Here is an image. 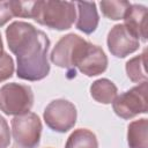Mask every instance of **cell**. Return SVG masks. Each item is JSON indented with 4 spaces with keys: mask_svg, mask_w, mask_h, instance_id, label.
<instances>
[{
    "mask_svg": "<svg viewBox=\"0 0 148 148\" xmlns=\"http://www.w3.org/2000/svg\"><path fill=\"white\" fill-rule=\"evenodd\" d=\"M6 38L10 52L16 56L17 77L39 81L49 75L50 39L44 31L28 22L15 21L6 28Z\"/></svg>",
    "mask_w": 148,
    "mask_h": 148,
    "instance_id": "obj_1",
    "label": "cell"
},
{
    "mask_svg": "<svg viewBox=\"0 0 148 148\" xmlns=\"http://www.w3.org/2000/svg\"><path fill=\"white\" fill-rule=\"evenodd\" d=\"M76 18L75 3L71 1H36L34 20L54 30L69 29Z\"/></svg>",
    "mask_w": 148,
    "mask_h": 148,
    "instance_id": "obj_2",
    "label": "cell"
},
{
    "mask_svg": "<svg viewBox=\"0 0 148 148\" xmlns=\"http://www.w3.org/2000/svg\"><path fill=\"white\" fill-rule=\"evenodd\" d=\"M34 105L31 87L22 83H6L0 89V111L7 116H20L30 112Z\"/></svg>",
    "mask_w": 148,
    "mask_h": 148,
    "instance_id": "obj_3",
    "label": "cell"
},
{
    "mask_svg": "<svg viewBox=\"0 0 148 148\" xmlns=\"http://www.w3.org/2000/svg\"><path fill=\"white\" fill-rule=\"evenodd\" d=\"M148 82H141L130 90L118 95L112 102L114 113L123 119H132L140 113H147Z\"/></svg>",
    "mask_w": 148,
    "mask_h": 148,
    "instance_id": "obj_4",
    "label": "cell"
},
{
    "mask_svg": "<svg viewBox=\"0 0 148 148\" xmlns=\"http://www.w3.org/2000/svg\"><path fill=\"white\" fill-rule=\"evenodd\" d=\"M10 133L20 148H36L40 142L42 121L34 112L15 116L12 119Z\"/></svg>",
    "mask_w": 148,
    "mask_h": 148,
    "instance_id": "obj_5",
    "label": "cell"
},
{
    "mask_svg": "<svg viewBox=\"0 0 148 148\" xmlns=\"http://www.w3.org/2000/svg\"><path fill=\"white\" fill-rule=\"evenodd\" d=\"M45 124L58 133H66L76 124L77 111L74 104L67 99H54L50 102L43 113Z\"/></svg>",
    "mask_w": 148,
    "mask_h": 148,
    "instance_id": "obj_6",
    "label": "cell"
},
{
    "mask_svg": "<svg viewBox=\"0 0 148 148\" xmlns=\"http://www.w3.org/2000/svg\"><path fill=\"white\" fill-rule=\"evenodd\" d=\"M87 44L88 42L79 35L67 34L57 42L56 46L51 51L50 59L60 68L73 69L75 68V64Z\"/></svg>",
    "mask_w": 148,
    "mask_h": 148,
    "instance_id": "obj_7",
    "label": "cell"
},
{
    "mask_svg": "<svg viewBox=\"0 0 148 148\" xmlns=\"http://www.w3.org/2000/svg\"><path fill=\"white\" fill-rule=\"evenodd\" d=\"M106 44L111 54L117 58H125L140 47L139 38L124 23L111 28L108 34Z\"/></svg>",
    "mask_w": 148,
    "mask_h": 148,
    "instance_id": "obj_8",
    "label": "cell"
},
{
    "mask_svg": "<svg viewBox=\"0 0 148 148\" xmlns=\"http://www.w3.org/2000/svg\"><path fill=\"white\" fill-rule=\"evenodd\" d=\"M75 67L87 76H96L104 73L108 68V57L98 45L88 42L87 46L79 57Z\"/></svg>",
    "mask_w": 148,
    "mask_h": 148,
    "instance_id": "obj_9",
    "label": "cell"
},
{
    "mask_svg": "<svg viewBox=\"0 0 148 148\" xmlns=\"http://www.w3.org/2000/svg\"><path fill=\"white\" fill-rule=\"evenodd\" d=\"M124 24L140 39L147 42V7L143 5L131 3L125 17Z\"/></svg>",
    "mask_w": 148,
    "mask_h": 148,
    "instance_id": "obj_10",
    "label": "cell"
},
{
    "mask_svg": "<svg viewBox=\"0 0 148 148\" xmlns=\"http://www.w3.org/2000/svg\"><path fill=\"white\" fill-rule=\"evenodd\" d=\"M75 6L77 7V12H79L75 23L76 29L86 35L92 34L97 29L99 22L96 3L89 1H77L75 2Z\"/></svg>",
    "mask_w": 148,
    "mask_h": 148,
    "instance_id": "obj_11",
    "label": "cell"
},
{
    "mask_svg": "<svg viewBox=\"0 0 148 148\" xmlns=\"http://www.w3.org/2000/svg\"><path fill=\"white\" fill-rule=\"evenodd\" d=\"M127 143L130 148H148V119L141 118L127 126Z\"/></svg>",
    "mask_w": 148,
    "mask_h": 148,
    "instance_id": "obj_12",
    "label": "cell"
},
{
    "mask_svg": "<svg viewBox=\"0 0 148 148\" xmlns=\"http://www.w3.org/2000/svg\"><path fill=\"white\" fill-rule=\"evenodd\" d=\"M91 97L102 104H110L118 96V89L116 84L109 79H98L90 86Z\"/></svg>",
    "mask_w": 148,
    "mask_h": 148,
    "instance_id": "obj_13",
    "label": "cell"
},
{
    "mask_svg": "<svg viewBox=\"0 0 148 148\" xmlns=\"http://www.w3.org/2000/svg\"><path fill=\"white\" fill-rule=\"evenodd\" d=\"M146 62H147V50L146 49L140 56H136L126 62V67H125L126 74L132 82L141 83V82L147 81L148 74L146 69Z\"/></svg>",
    "mask_w": 148,
    "mask_h": 148,
    "instance_id": "obj_14",
    "label": "cell"
},
{
    "mask_svg": "<svg viewBox=\"0 0 148 148\" xmlns=\"http://www.w3.org/2000/svg\"><path fill=\"white\" fill-rule=\"evenodd\" d=\"M65 148H98L97 136L87 128H77L68 136Z\"/></svg>",
    "mask_w": 148,
    "mask_h": 148,
    "instance_id": "obj_15",
    "label": "cell"
},
{
    "mask_svg": "<svg viewBox=\"0 0 148 148\" xmlns=\"http://www.w3.org/2000/svg\"><path fill=\"white\" fill-rule=\"evenodd\" d=\"M131 3L128 1L124 0H111V1H101L99 7L102 10V14L113 21L123 20L125 17V14L127 9L130 8Z\"/></svg>",
    "mask_w": 148,
    "mask_h": 148,
    "instance_id": "obj_16",
    "label": "cell"
},
{
    "mask_svg": "<svg viewBox=\"0 0 148 148\" xmlns=\"http://www.w3.org/2000/svg\"><path fill=\"white\" fill-rule=\"evenodd\" d=\"M14 15L16 17L24 18H34L36 1H16L12 0Z\"/></svg>",
    "mask_w": 148,
    "mask_h": 148,
    "instance_id": "obj_17",
    "label": "cell"
},
{
    "mask_svg": "<svg viewBox=\"0 0 148 148\" xmlns=\"http://www.w3.org/2000/svg\"><path fill=\"white\" fill-rule=\"evenodd\" d=\"M14 60L13 58L3 52V54L0 57V82L6 81L8 79H10L14 74Z\"/></svg>",
    "mask_w": 148,
    "mask_h": 148,
    "instance_id": "obj_18",
    "label": "cell"
},
{
    "mask_svg": "<svg viewBox=\"0 0 148 148\" xmlns=\"http://www.w3.org/2000/svg\"><path fill=\"white\" fill-rule=\"evenodd\" d=\"M14 16L12 1H0V27L5 25Z\"/></svg>",
    "mask_w": 148,
    "mask_h": 148,
    "instance_id": "obj_19",
    "label": "cell"
},
{
    "mask_svg": "<svg viewBox=\"0 0 148 148\" xmlns=\"http://www.w3.org/2000/svg\"><path fill=\"white\" fill-rule=\"evenodd\" d=\"M10 130L6 119L0 114V148H7L10 143Z\"/></svg>",
    "mask_w": 148,
    "mask_h": 148,
    "instance_id": "obj_20",
    "label": "cell"
},
{
    "mask_svg": "<svg viewBox=\"0 0 148 148\" xmlns=\"http://www.w3.org/2000/svg\"><path fill=\"white\" fill-rule=\"evenodd\" d=\"M3 54V43H2V38H1V34H0V57Z\"/></svg>",
    "mask_w": 148,
    "mask_h": 148,
    "instance_id": "obj_21",
    "label": "cell"
}]
</instances>
